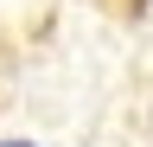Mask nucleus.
<instances>
[{
    "mask_svg": "<svg viewBox=\"0 0 153 147\" xmlns=\"http://www.w3.org/2000/svg\"><path fill=\"white\" fill-rule=\"evenodd\" d=\"M0 147H32V141H0Z\"/></svg>",
    "mask_w": 153,
    "mask_h": 147,
    "instance_id": "nucleus-1",
    "label": "nucleus"
}]
</instances>
